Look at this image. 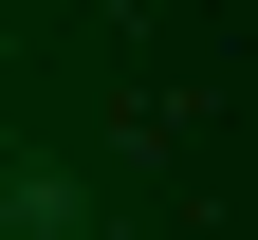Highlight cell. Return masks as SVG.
Masks as SVG:
<instances>
[{
    "mask_svg": "<svg viewBox=\"0 0 258 240\" xmlns=\"http://www.w3.org/2000/svg\"><path fill=\"white\" fill-rule=\"evenodd\" d=\"M0 222H19V240H92V203H74V166H55V148L0 129Z\"/></svg>",
    "mask_w": 258,
    "mask_h": 240,
    "instance_id": "1",
    "label": "cell"
}]
</instances>
